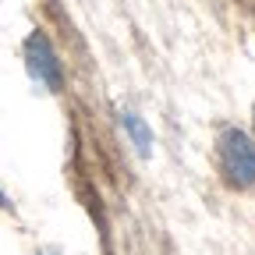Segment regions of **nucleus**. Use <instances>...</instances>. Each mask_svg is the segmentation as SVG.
<instances>
[{
	"instance_id": "1",
	"label": "nucleus",
	"mask_w": 255,
	"mask_h": 255,
	"mask_svg": "<svg viewBox=\"0 0 255 255\" xmlns=\"http://www.w3.org/2000/svg\"><path fill=\"white\" fill-rule=\"evenodd\" d=\"M216 174L231 191L255 188V138L238 124H223L216 135Z\"/></svg>"
},
{
	"instance_id": "2",
	"label": "nucleus",
	"mask_w": 255,
	"mask_h": 255,
	"mask_svg": "<svg viewBox=\"0 0 255 255\" xmlns=\"http://www.w3.org/2000/svg\"><path fill=\"white\" fill-rule=\"evenodd\" d=\"M21 60H25V71L28 78L36 82L39 89L46 92H64V82H68V71H64V60L50 39V32L46 28H32L25 43H21Z\"/></svg>"
},
{
	"instance_id": "3",
	"label": "nucleus",
	"mask_w": 255,
	"mask_h": 255,
	"mask_svg": "<svg viewBox=\"0 0 255 255\" xmlns=\"http://www.w3.org/2000/svg\"><path fill=\"white\" fill-rule=\"evenodd\" d=\"M117 124L124 128L128 142L135 145V152H138V156H152V128L145 124V117H142L138 110L121 107V110H117Z\"/></svg>"
},
{
	"instance_id": "4",
	"label": "nucleus",
	"mask_w": 255,
	"mask_h": 255,
	"mask_svg": "<svg viewBox=\"0 0 255 255\" xmlns=\"http://www.w3.org/2000/svg\"><path fill=\"white\" fill-rule=\"evenodd\" d=\"M0 209H4V213H11V209H14V206H11V199L4 195V191H0Z\"/></svg>"
},
{
	"instance_id": "5",
	"label": "nucleus",
	"mask_w": 255,
	"mask_h": 255,
	"mask_svg": "<svg viewBox=\"0 0 255 255\" xmlns=\"http://www.w3.org/2000/svg\"><path fill=\"white\" fill-rule=\"evenodd\" d=\"M39 255H50V252H39Z\"/></svg>"
},
{
	"instance_id": "6",
	"label": "nucleus",
	"mask_w": 255,
	"mask_h": 255,
	"mask_svg": "<svg viewBox=\"0 0 255 255\" xmlns=\"http://www.w3.org/2000/svg\"><path fill=\"white\" fill-rule=\"evenodd\" d=\"M252 117H255V107H252Z\"/></svg>"
}]
</instances>
